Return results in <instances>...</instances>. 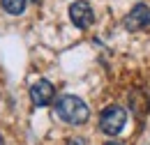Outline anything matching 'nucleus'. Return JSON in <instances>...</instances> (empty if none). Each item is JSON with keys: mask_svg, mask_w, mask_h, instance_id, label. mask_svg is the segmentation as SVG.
Returning <instances> with one entry per match:
<instances>
[{"mask_svg": "<svg viewBox=\"0 0 150 145\" xmlns=\"http://www.w3.org/2000/svg\"><path fill=\"white\" fill-rule=\"evenodd\" d=\"M56 115L62 122L79 127V125L88 122L90 108H88V104L81 97H76V94H62V97L56 99Z\"/></svg>", "mask_w": 150, "mask_h": 145, "instance_id": "nucleus-1", "label": "nucleus"}, {"mask_svg": "<svg viewBox=\"0 0 150 145\" xmlns=\"http://www.w3.org/2000/svg\"><path fill=\"white\" fill-rule=\"evenodd\" d=\"M127 125V111L118 104L106 106L99 115V129L106 134V136H118Z\"/></svg>", "mask_w": 150, "mask_h": 145, "instance_id": "nucleus-2", "label": "nucleus"}, {"mask_svg": "<svg viewBox=\"0 0 150 145\" xmlns=\"http://www.w3.org/2000/svg\"><path fill=\"white\" fill-rule=\"evenodd\" d=\"M69 18H72V23H74L76 28H81V30H86V28H90L95 21V12L93 7H90V2H86V0H76L69 5Z\"/></svg>", "mask_w": 150, "mask_h": 145, "instance_id": "nucleus-3", "label": "nucleus"}, {"mask_svg": "<svg viewBox=\"0 0 150 145\" xmlns=\"http://www.w3.org/2000/svg\"><path fill=\"white\" fill-rule=\"evenodd\" d=\"M146 25H150V7L143 5V2H139V5L132 7L129 14L125 16V28L129 32H136V30H141Z\"/></svg>", "mask_w": 150, "mask_h": 145, "instance_id": "nucleus-4", "label": "nucleus"}, {"mask_svg": "<svg viewBox=\"0 0 150 145\" xmlns=\"http://www.w3.org/2000/svg\"><path fill=\"white\" fill-rule=\"evenodd\" d=\"M53 97H56V88H53V85H51L46 78L37 81V83L30 88V101H33L37 108L49 106V104L53 101Z\"/></svg>", "mask_w": 150, "mask_h": 145, "instance_id": "nucleus-5", "label": "nucleus"}, {"mask_svg": "<svg viewBox=\"0 0 150 145\" xmlns=\"http://www.w3.org/2000/svg\"><path fill=\"white\" fill-rule=\"evenodd\" d=\"M0 5H2V9H5L7 14L19 16V14H23V9H25L28 0H0Z\"/></svg>", "mask_w": 150, "mask_h": 145, "instance_id": "nucleus-6", "label": "nucleus"}, {"mask_svg": "<svg viewBox=\"0 0 150 145\" xmlns=\"http://www.w3.org/2000/svg\"><path fill=\"white\" fill-rule=\"evenodd\" d=\"M67 145H88L83 138H72V141H67Z\"/></svg>", "mask_w": 150, "mask_h": 145, "instance_id": "nucleus-7", "label": "nucleus"}, {"mask_svg": "<svg viewBox=\"0 0 150 145\" xmlns=\"http://www.w3.org/2000/svg\"><path fill=\"white\" fill-rule=\"evenodd\" d=\"M106 145H125V143H118V141H111V143H106Z\"/></svg>", "mask_w": 150, "mask_h": 145, "instance_id": "nucleus-8", "label": "nucleus"}, {"mask_svg": "<svg viewBox=\"0 0 150 145\" xmlns=\"http://www.w3.org/2000/svg\"><path fill=\"white\" fill-rule=\"evenodd\" d=\"M0 145H5V141H2V136H0Z\"/></svg>", "mask_w": 150, "mask_h": 145, "instance_id": "nucleus-9", "label": "nucleus"}]
</instances>
